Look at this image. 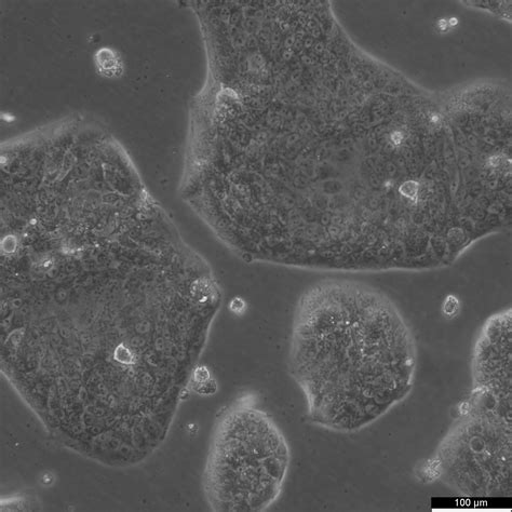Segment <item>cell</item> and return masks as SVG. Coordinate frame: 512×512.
<instances>
[{"instance_id": "6da1fadb", "label": "cell", "mask_w": 512, "mask_h": 512, "mask_svg": "<svg viewBox=\"0 0 512 512\" xmlns=\"http://www.w3.org/2000/svg\"><path fill=\"white\" fill-rule=\"evenodd\" d=\"M415 366L412 335L380 292L327 281L300 301L290 370L313 425L350 434L379 421L410 396Z\"/></svg>"}, {"instance_id": "7a4b0ae2", "label": "cell", "mask_w": 512, "mask_h": 512, "mask_svg": "<svg viewBox=\"0 0 512 512\" xmlns=\"http://www.w3.org/2000/svg\"><path fill=\"white\" fill-rule=\"evenodd\" d=\"M291 450L271 416L253 406L229 412L210 455L207 485L211 504L224 511L261 512L280 497Z\"/></svg>"}, {"instance_id": "3957f363", "label": "cell", "mask_w": 512, "mask_h": 512, "mask_svg": "<svg viewBox=\"0 0 512 512\" xmlns=\"http://www.w3.org/2000/svg\"><path fill=\"white\" fill-rule=\"evenodd\" d=\"M436 454L438 478L465 497L512 496V419L469 398Z\"/></svg>"}, {"instance_id": "277c9868", "label": "cell", "mask_w": 512, "mask_h": 512, "mask_svg": "<svg viewBox=\"0 0 512 512\" xmlns=\"http://www.w3.org/2000/svg\"><path fill=\"white\" fill-rule=\"evenodd\" d=\"M511 311L485 325L476 345L470 398L512 419Z\"/></svg>"}, {"instance_id": "5b68a950", "label": "cell", "mask_w": 512, "mask_h": 512, "mask_svg": "<svg viewBox=\"0 0 512 512\" xmlns=\"http://www.w3.org/2000/svg\"><path fill=\"white\" fill-rule=\"evenodd\" d=\"M458 308H460V305H458L457 299H455L454 296H450L446 303H444L443 312L446 316H454Z\"/></svg>"}]
</instances>
